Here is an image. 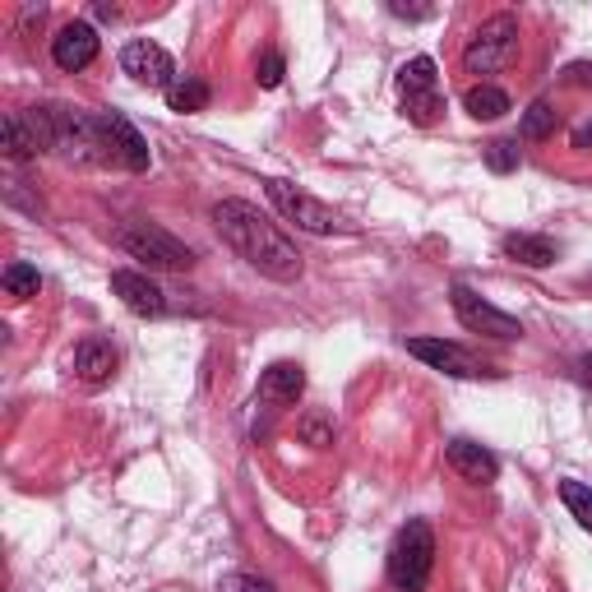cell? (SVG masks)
I'll return each mask as SVG.
<instances>
[{
  "label": "cell",
  "mask_w": 592,
  "mask_h": 592,
  "mask_svg": "<svg viewBox=\"0 0 592 592\" xmlns=\"http://www.w3.org/2000/svg\"><path fill=\"white\" fill-rule=\"evenodd\" d=\"M449 301H454V315H458L463 329L486 333V339H500V343L523 339V324L513 320V315H505V311H496V305L486 301V297H477L468 282H454V288H449Z\"/></svg>",
  "instance_id": "52a82bcc"
},
{
  "label": "cell",
  "mask_w": 592,
  "mask_h": 592,
  "mask_svg": "<svg viewBox=\"0 0 592 592\" xmlns=\"http://www.w3.org/2000/svg\"><path fill=\"white\" fill-rule=\"evenodd\" d=\"M0 148H6L14 163L38 158V153H42V139H38V131H33L29 112H6V121H0Z\"/></svg>",
  "instance_id": "2e32d148"
},
{
  "label": "cell",
  "mask_w": 592,
  "mask_h": 592,
  "mask_svg": "<svg viewBox=\"0 0 592 592\" xmlns=\"http://www.w3.org/2000/svg\"><path fill=\"white\" fill-rule=\"evenodd\" d=\"M93 14H97V19H121V10H116V6H97Z\"/></svg>",
  "instance_id": "4dcf8cb0"
},
{
  "label": "cell",
  "mask_w": 592,
  "mask_h": 592,
  "mask_svg": "<svg viewBox=\"0 0 592 592\" xmlns=\"http://www.w3.org/2000/svg\"><path fill=\"white\" fill-rule=\"evenodd\" d=\"M486 167H491L496 176H509L513 167H519V139H496V144H486Z\"/></svg>",
  "instance_id": "cb8c5ba5"
},
{
  "label": "cell",
  "mask_w": 592,
  "mask_h": 592,
  "mask_svg": "<svg viewBox=\"0 0 592 592\" xmlns=\"http://www.w3.org/2000/svg\"><path fill=\"white\" fill-rule=\"evenodd\" d=\"M435 570V532L426 519H407L390 547V583L398 592H426Z\"/></svg>",
  "instance_id": "7a4b0ae2"
},
{
  "label": "cell",
  "mask_w": 592,
  "mask_h": 592,
  "mask_svg": "<svg viewBox=\"0 0 592 592\" xmlns=\"http://www.w3.org/2000/svg\"><path fill=\"white\" fill-rule=\"evenodd\" d=\"M574 148H592V121H583L574 131Z\"/></svg>",
  "instance_id": "83f0119b"
},
{
  "label": "cell",
  "mask_w": 592,
  "mask_h": 592,
  "mask_svg": "<svg viewBox=\"0 0 592 592\" xmlns=\"http://www.w3.org/2000/svg\"><path fill=\"white\" fill-rule=\"evenodd\" d=\"M555 107H551V102L547 97H537L532 102V107L523 112V121H519V139H528V144H542V139H551L555 135Z\"/></svg>",
  "instance_id": "ffe728a7"
},
{
  "label": "cell",
  "mask_w": 592,
  "mask_h": 592,
  "mask_svg": "<svg viewBox=\"0 0 592 592\" xmlns=\"http://www.w3.org/2000/svg\"><path fill=\"white\" fill-rule=\"evenodd\" d=\"M282 70H288V65H282L278 51H264L260 65H255V80H260V89H278L282 84Z\"/></svg>",
  "instance_id": "484cf974"
},
{
  "label": "cell",
  "mask_w": 592,
  "mask_h": 592,
  "mask_svg": "<svg viewBox=\"0 0 592 592\" xmlns=\"http://www.w3.org/2000/svg\"><path fill=\"white\" fill-rule=\"evenodd\" d=\"M51 61H56L65 74H80L84 65H93L97 61V29L84 19L65 23V29L51 38Z\"/></svg>",
  "instance_id": "8fae6325"
},
{
  "label": "cell",
  "mask_w": 592,
  "mask_h": 592,
  "mask_svg": "<svg viewBox=\"0 0 592 592\" xmlns=\"http://www.w3.org/2000/svg\"><path fill=\"white\" fill-rule=\"evenodd\" d=\"M305 390V371L297 362H273L264 375H260V398L264 403H278V407H288L297 403Z\"/></svg>",
  "instance_id": "9a60e30c"
},
{
  "label": "cell",
  "mask_w": 592,
  "mask_h": 592,
  "mask_svg": "<svg viewBox=\"0 0 592 592\" xmlns=\"http://www.w3.org/2000/svg\"><path fill=\"white\" fill-rule=\"evenodd\" d=\"M218 592H278L269 579H255V574H222Z\"/></svg>",
  "instance_id": "d4e9b609"
},
{
  "label": "cell",
  "mask_w": 592,
  "mask_h": 592,
  "mask_svg": "<svg viewBox=\"0 0 592 592\" xmlns=\"http://www.w3.org/2000/svg\"><path fill=\"white\" fill-rule=\"evenodd\" d=\"M112 292L125 301V311H135V315H144V320L167 315V297H163V288H158V282H153L148 273L116 269V273H112Z\"/></svg>",
  "instance_id": "7c38bea8"
},
{
  "label": "cell",
  "mask_w": 592,
  "mask_h": 592,
  "mask_svg": "<svg viewBox=\"0 0 592 592\" xmlns=\"http://www.w3.org/2000/svg\"><path fill=\"white\" fill-rule=\"evenodd\" d=\"M579 380H583V384H592V352H588L583 362H579Z\"/></svg>",
  "instance_id": "f546056e"
},
{
  "label": "cell",
  "mask_w": 592,
  "mask_h": 592,
  "mask_svg": "<svg viewBox=\"0 0 592 592\" xmlns=\"http://www.w3.org/2000/svg\"><path fill=\"white\" fill-rule=\"evenodd\" d=\"M564 80L579 84V89H583V84H592V65H588V61H574L570 70H564Z\"/></svg>",
  "instance_id": "4316f807"
},
{
  "label": "cell",
  "mask_w": 592,
  "mask_h": 592,
  "mask_svg": "<svg viewBox=\"0 0 592 592\" xmlns=\"http://www.w3.org/2000/svg\"><path fill=\"white\" fill-rule=\"evenodd\" d=\"M505 255L513 264H528V269H547L555 264V241L551 237H532V231H509L505 237Z\"/></svg>",
  "instance_id": "e0dca14e"
},
{
  "label": "cell",
  "mask_w": 592,
  "mask_h": 592,
  "mask_svg": "<svg viewBox=\"0 0 592 592\" xmlns=\"http://www.w3.org/2000/svg\"><path fill=\"white\" fill-rule=\"evenodd\" d=\"M560 500L570 505V513L579 519V528H588L592 532V491L583 481H560Z\"/></svg>",
  "instance_id": "603a6c76"
},
{
  "label": "cell",
  "mask_w": 592,
  "mask_h": 592,
  "mask_svg": "<svg viewBox=\"0 0 592 592\" xmlns=\"http://www.w3.org/2000/svg\"><path fill=\"white\" fill-rule=\"evenodd\" d=\"M407 352L426 362L430 371H445V375H458V380H481V375H496L491 366H481L477 356H468L458 343H445V339H412Z\"/></svg>",
  "instance_id": "30bf717a"
},
{
  "label": "cell",
  "mask_w": 592,
  "mask_h": 592,
  "mask_svg": "<svg viewBox=\"0 0 592 592\" xmlns=\"http://www.w3.org/2000/svg\"><path fill=\"white\" fill-rule=\"evenodd\" d=\"M398 93H403V116L412 125H435L445 112V97H440V74H435L430 56H412L398 70Z\"/></svg>",
  "instance_id": "8992f818"
},
{
  "label": "cell",
  "mask_w": 592,
  "mask_h": 592,
  "mask_svg": "<svg viewBox=\"0 0 592 592\" xmlns=\"http://www.w3.org/2000/svg\"><path fill=\"white\" fill-rule=\"evenodd\" d=\"M519 61V19L513 14H491L463 46V70L468 74H500Z\"/></svg>",
  "instance_id": "3957f363"
},
{
  "label": "cell",
  "mask_w": 592,
  "mask_h": 592,
  "mask_svg": "<svg viewBox=\"0 0 592 592\" xmlns=\"http://www.w3.org/2000/svg\"><path fill=\"white\" fill-rule=\"evenodd\" d=\"M38 288H42V278H38V269H33V264H23V260L6 264V292H10L14 301L38 297Z\"/></svg>",
  "instance_id": "44dd1931"
},
{
  "label": "cell",
  "mask_w": 592,
  "mask_h": 592,
  "mask_svg": "<svg viewBox=\"0 0 592 592\" xmlns=\"http://www.w3.org/2000/svg\"><path fill=\"white\" fill-rule=\"evenodd\" d=\"M445 458H449V468L463 477V481H477V486H486V481H496L500 477V458L486 449V445H477V440H449V449H445Z\"/></svg>",
  "instance_id": "4fadbf2b"
},
{
  "label": "cell",
  "mask_w": 592,
  "mask_h": 592,
  "mask_svg": "<svg viewBox=\"0 0 592 592\" xmlns=\"http://www.w3.org/2000/svg\"><path fill=\"white\" fill-rule=\"evenodd\" d=\"M116 246L131 255V260L148 264V269H190L195 264V250L186 241H176L167 227L158 222H131L116 231Z\"/></svg>",
  "instance_id": "5b68a950"
},
{
  "label": "cell",
  "mask_w": 592,
  "mask_h": 592,
  "mask_svg": "<svg viewBox=\"0 0 592 592\" xmlns=\"http://www.w3.org/2000/svg\"><path fill=\"white\" fill-rule=\"evenodd\" d=\"M214 227H218V237L241 255V260L250 269H260L264 278L273 282H297L305 273V255L282 237V231L255 209V204L246 199H222L214 204Z\"/></svg>",
  "instance_id": "6da1fadb"
},
{
  "label": "cell",
  "mask_w": 592,
  "mask_h": 592,
  "mask_svg": "<svg viewBox=\"0 0 592 592\" xmlns=\"http://www.w3.org/2000/svg\"><path fill=\"white\" fill-rule=\"evenodd\" d=\"M74 371H80L84 384H107L112 371H116V347L107 339H84L80 347H74Z\"/></svg>",
  "instance_id": "5bb4252c"
},
{
  "label": "cell",
  "mask_w": 592,
  "mask_h": 592,
  "mask_svg": "<svg viewBox=\"0 0 592 592\" xmlns=\"http://www.w3.org/2000/svg\"><path fill=\"white\" fill-rule=\"evenodd\" d=\"M463 112H468L472 121H500L509 112V93L496 89V84H472L468 93H463Z\"/></svg>",
  "instance_id": "ac0fdd59"
},
{
  "label": "cell",
  "mask_w": 592,
  "mask_h": 592,
  "mask_svg": "<svg viewBox=\"0 0 592 592\" xmlns=\"http://www.w3.org/2000/svg\"><path fill=\"white\" fill-rule=\"evenodd\" d=\"M390 10H394L398 19H426V14H430V10H422V6H417V10H407V6H390Z\"/></svg>",
  "instance_id": "f1b7e54d"
},
{
  "label": "cell",
  "mask_w": 592,
  "mask_h": 592,
  "mask_svg": "<svg viewBox=\"0 0 592 592\" xmlns=\"http://www.w3.org/2000/svg\"><path fill=\"white\" fill-rule=\"evenodd\" d=\"M297 430H301V440L315 445V449L333 445V417H329V412H305V417L297 422Z\"/></svg>",
  "instance_id": "7402d4cb"
},
{
  "label": "cell",
  "mask_w": 592,
  "mask_h": 592,
  "mask_svg": "<svg viewBox=\"0 0 592 592\" xmlns=\"http://www.w3.org/2000/svg\"><path fill=\"white\" fill-rule=\"evenodd\" d=\"M209 84L204 80H195V74H186V80H176L172 89H167V107L172 112H181V116H190V112H204L209 107Z\"/></svg>",
  "instance_id": "d6986e66"
},
{
  "label": "cell",
  "mask_w": 592,
  "mask_h": 592,
  "mask_svg": "<svg viewBox=\"0 0 592 592\" xmlns=\"http://www.w3.org/2000/svg\"><path fill=\"white\" fill-rule=\"evenodd\" d=\"M264 195H269V204L273 209L288 218L292 227H301V231H315V237H333V231H356L343 214H333L329 204H320L315 195H305L301 186H292V181H264Z\"/></svg>",
  "instance_id": "277c9868"
},
{
  "label": "cell",
  "mask_w": 592,
  "mask_h": 592,
  "mask_svg": "<svg viewBox=\"0 0 592 592\" xmlns=\"http://www.w3.org/2000/svg\"><path fill=\"white\" fill-rule=\"evenodd\" d=\"M121 70L131 74L135 84H144V89H172L176 80V65H172V56H167V46H158V42H148V38H135V42H125L121 46Z\"/></svg>",
  "instance_id": "ba28073f"
},
{
  "label": "cell",
  "mask_w": 592,
  "mask_h": 592,
  "mask_svg": "<svg viewBox=\"0 0 592 592\" xmlns=\"http://www.w3.org/2000/svg\"><path fill=\"white\" fill-rule=\"evenodd\" d=\"M97 131H102V144H107V158H112V163L131 167V172H148L153 153H148L144 135H139L121 112H97Z\"/></svg>",
  "instance_id": "9c48e42d"
}]
</instances>
